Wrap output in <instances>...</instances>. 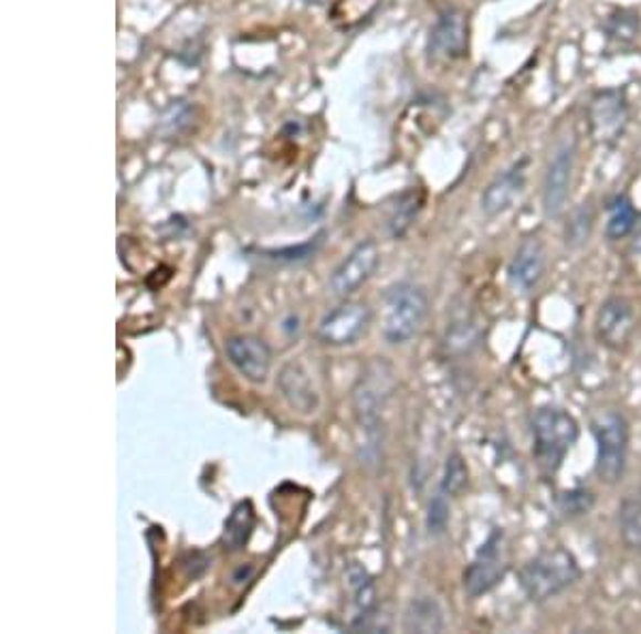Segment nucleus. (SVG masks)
Listing matches in <instances>:
<instances>
[{
    "instance_id": "obj_9",
    "label": "nucleus",
    "mask_w": 641,
    "mask_h": 634,
    "mask_svg": "<svg viewBox=\"0 0 641 634\" xmlns=\"http://www.w3.org/2000/svg\"><path fill=\"white\" fill-rule=\"evenodd\" d=\"M638 329V313L629 297L606 299L595 318V336L609 350H624Z\"/></svg>"
},
{
    "instance_id": "obj_7",
    "label": "nucleus",
    "mask_w": 641,
    "mask_h": 634,
    "mask_svg": "<svg viewBox=\"0 0 641 634\" xmlns=\"http://www.w3.org/2000/svg\"><path fill=\"white\" fill-rule=\"evenodd\" d=\"M576 157L577 141L571 135L558 144V148L554 150L551 159L545 167L542 201H544V212L547 219H558L567 208L571 182H574Z\"/></svg>"
},
{
    "instance_id": "obj_11",
    "label": "nucleus",
    "mask_w": 641,
    "mask_h": 634,
    "mask_svg": "<svg viewBox=\"0 0 641 634\" xmlns=\"http://www.w3.org/2000/svg\"><path fill=\"white\" fill-rule=\"evenodd\" d=\"M469 52V18L460 9L441 13L430 31L428 54L434 63H453Z\"/></svg>"
},
{
    "instance_id": "obj_22",
    "label": "nucleus",
    "mask_w": 641,
    "mask_h": 634,
    "mask_svg": "<svg viewBox=\"0 0 641 634\" xmlns=\"http://www.w3.org/2000/svg\"><path fill=\"white\" fill-rule=\"evenodd\" d=\"M480 340V329L471 317L458 318L448 327L445 347L451 352H469Z\"/></svg>"
},
{
    "instance_id": "obj_16",
    "label": "nucleus",
    "mask_w": 641,
    "mask_h": 634,
    "mask_svg": "<svg viewBox=\"0 0 641 634\" xmlns=\"http://www.w3.org/2000/svg\"><path fill=\"white\" fill-rule=\"evenodd\" d=\"M276 387L285 398L291 411L300 414H313L319 409V391L311 379L308 370L300 361H288L283 366Z\"/></svg>"
},
{
    "instance_id": "obj_28",
    "label": "nucleus",
    "mask_w": 641,
    "mask_h": 634,
    "mask_svg": "<svg viewBox=\"0 0 641 634\" xmlns=\"http://www.w3.org/2000/svg\"><path fill=\"white\" fill-rule=\"evenodd\" d=\"M210 562H212V560H210L208 556H203L201 551H195V553H189V558H187V562H185V569H187L191 579H197V577H201L203 572L212 567Z\"/></svg>"
},
{
    "instance_id": "obj_3",
    "label": "nucleus",
    "mask_w": 641,
    "mask_h": 634,
    "mask_svg": "<svg viewBox=\"0 0 641 634\" xmlns=\"http://www.w3.org/2000/svg\"><path fill=\"white\" fill-rule=\"evenodd\" d=\"M393 372L389 363L372 361L359 377L353 389V409L359 427L364 430L366 446L377 451L383 432V409L393 391Z\"/></svg>"
},
{
    "instance_id": "obj_5",
    "label": "nucleus",
    "mask_w": 641,
    "mask_h": 634,
    "mask_svg": "<svg viewBox=\"0 0 641 634\" xmlns=\"http://www.w3.org/2000/svg\"><path fill=\"white\" fill-rule=\"evenodd\" d=\"M590 427L597 443L595 473L603 483L616 485L622 480L627 471L629 443H631L629 421L618 411H606L592 419Z\"/></svg>"
},
{
    "instance_id": "obj_19",
    "label": "nucleus",
    "mask_w": 641,
    "mask_h": 634,
    "mask_svg": "<svg viewBox=\"0 0 641 634\" xmlns=\"http://www.w3.org/2000/svg\"><path fill=\"white\" fill-rule=\"evenodd\" d=\"M255 528V508L244 500L240 505H235L231 515L224 521L223 542L227 549L231 551H240L244 549V545L251 539Z\"/></svg>"
},
{
    "instance_id": "obj_6",
    "label": "nucleus",
    "mask_w": 641,
    "mask_h": 634,
    "mask_svg": "<svg viewBox=\"0 0 641 634\" xmlns=\"http://www.w3.org/2000/svg\"><path fill=\"white\" fill-rule=\"evenodd\" d=\"M509 571V556L505 547V532L492 530L490 537L481 545L475 560L466 567L462 583L471 599H480L483 594L492 592Z\"/></svg>"
},
{
    "instance_id": "obj_27",
    "label": "nucleus",
    "mask_w": 641,
    "mask_h": 634,
    "mask_svg": "<svg viewBox=\"0 0 641 634\" xmlns=\"http://www.w3.org/2000/svg\"><path fill=\"white\" fill-rule=\"evenodd\" d=\"M595 505V494L590 489H571L558 498V507L565 515H584Z\"/></svg>"
},
{
    "instance_id": "obj_10",
    "label": "nucleus",
    "mask_w": 641,
    "mask_h": 634,
    "mask_svg": "<svg viewBox=\"0 0 641 634\" xmlns=\"http://www.w3.org/2000/svg\"><path fill=\"white\" fill-rule=\"evenodd\" d=\"M379 261H381V251L375 240L359 242L334 270L329 278V290L340 299L351 297L359 286L366 285L372 278V274L379 267Z\"/></svg>"
},
{
    "instance_id": "obj_12",
    "label": "nucleus",
    "mask_w": 641,
    "mask_h": 634,
    "mask_svg": "<svg viewBox=\"0 0 641 634\" xmlns=\"http://www.w3.org/2000/svg\"><path fill=\"white\" fill-rule=\"evenodd\" d=\"M588 125L595 141L611 146L616 144L629 125V105L620 91L597 93L588 107Z\"/></svg>"
},
{
    "instance_id": "obj_1",
    "label": "nucleus",
    "mask_w": 641,
    "mask_h": 634,
    "mask_svg": "<svg viewBox=\"0 0 641 634\" xmlns=\"http://www.w3.org/2000/svg\"><path fill=\"white\" fill-rule=\"evenodd\" d=\"M530 432L533 457L539 475L545 480L556 478L569 451L579 441V423L576 416L558 406H542L533 413Z\"/></svg>"
},
{
    "instance_id": "obj_23",
    "label": "nucleus",
    "mask_w": 641,
    "mask_h": 634,
    "mask_svg": "<svg viewBox=\"0 0 641 634\" xmlns=\"http://www.w3.org/2000/svg\"><path fill=\"white\" fill-rule=\"evenodd\" d=\"M595 221H597V214H595L592 205L590 203H581L576 212L571 214L569 222H567V233H565L567 244L571 249L584 246L590 240V235H592Z\"/></svg>"
},
{
    "instance_id": "obj_20",
    "label": "nucleus",
    "mask_w": 641,
    "mask_h": 634,
    "mask_svg": "<svg viewBox=\"0 0 641 634\" xmlns=\"http://www.w3.org/2000/svg\"><path fill=\"white\" fill-rule=\"evenodd\" d=\"M620 537L629 549L641 551V487L627 494L618 510Z\"/></svg>"
},
{
    "instance_id": "obj_4",
    "label": "nucleus",
    "mask_w": 641,
    "mask_h": 634,
    "mask_svg": "<svg viewBox=\"0 0 641 634\" xmlns=\"http://www.w3.org/2000/svg\"><path fill=\"white\" fill-rule=\"evenodd\" d=\"M430 313L428 293L413 283H398L385 293L383 338L389 345H407L421 331Z\"/></svg>"
},
{
    "instance_id": "obj_26",
    "label": "nucleus",
    "mask_w": 641,
    "mask_h": 634,
    "mask_svg": "<svg viewBox=\"0 0 641 634\" xmlns=\"http://www.w3.org/2000/svg\"><path fill=\"white\" fill-rule=\"evenodd\" d=\"M448 494L439 492L430 505H428V515H425V526L430 535H443L449 524V503Z\"/></svg>"
},
{
    "instance_id": "obj_24",
    "label": "nucleus",
    "mask_w": 641,
    "mask_h": 634,
    "mask_svg": "<svg viewBox=\"0 0 641 634\" xmlns=\"http://www.w3.org/2000/svg\"><path fill=\"white\" fill-rule=\"evenodd\" d=\"M469 466L460 453H451L445 462V473L441 478V492L449 498L460 496L469 487Z\"/></svg>"
},
{
    "instance_id": "obj_18",
    "label": "nucleus",
    "mask_w": 641,
    "mask_h": 634,
    "mask_svg": "<svg viewBox=\"0 0 641 634\" xmlns=\"http://www.w3.org/2000/svg\"><path fill=\"white\" fill-rule=\"evenodd\" d=\"M423 208V191L421 189H409V191L398 194L393 203L389 205L387 212V231L393 240H400L407 235V231L413 226L419 212Z\"/></svg>"
},
{
    "instance_id": "obj_8",
    "label": "nucleus",
    "mask_w": 641,
    "mask_h": 634,
    "mask_svg": "<svg viewBox=\"0 0 641 634\" xmlns=\"http://www.w3.org/2000/svg\"><path fill=\"white\" fill-rule=\"evenodd\" d=\"M372 313L361 302H343L320 318L319 340L327 347H351L370 329Z\"/></svg>"
},
{
    "instance_id": "obj_17",
    "label": "nucleus",
    "mask_w": 641,
    "mask_h": 634,
    "mask_svg": "<svg viewBox=\"0 0 641 634\" xmlns=\"http://www.w3.org/2000/svg\"><path fill=\"white\" fill-rule=\"evenodd\" d=\"M402 628L407 633L434 634L445 628V615L437 599L432 596H417L407 611H404V624Z\"/></svg>"
},
{
    "instance_id": "obj_2",
    "label": "nucleus",
    "mask_w": 641,
    "mask_h": 634,
    "mask_svg": "<svg viewBox=\"0 0 641 634\" xmlns=\"http://www.w3.org/2000/svg\"><path fill=\"white\" fill-rule=\"evenodd\" d=\"M584 577L576 556L565 547H547L517 571V583L530 603H547Z\"/></svg>"
},
{
    "instance_id": "obj_13",
    "label": "nucleus",
    "mask_w": 641,
    "mask_h": 634,
    "mask_svg": "<svg viewBox=\"0 0 641 634\" xmlns=\"http://www.w3.org/2000/svg\"><path fill=\"white\" fill-rule=\"evenodd\" d=\"M224 352L231 361V366L246 379V381H267L270 370H272V350L270 347L256 338V336H233L227 340Z\"/></svg>"
},
{
    "instance_id": "obj_14",
    "label": "nucleus",
    "mask_w": 641,
    "mask_h": 634,
    "mask_svg": "<svg viewBox=\"0 0 641 634\" xmlns=\"http://www.w3.org/2000/svg\"><path fill=\"white\" fill-rule=\"evenodd\" d=\"M547 270V251L539 237H526L517 246V251L509 261L507 278L515 290L530 293L544 281Z\"/></svg>"
},
{
    "instance_id": "obj_15",
    "label": "nucleus",
    "mask_w": 641,
    "mask_h": 634,
    "mask_svg": "<svg viewBox=\"0 0 641 634\" xmlns=\"http://www.w3.org/2000/svg\"><path fill=\"white\" fill-rule=\"evenodd\" d=\"M526 167L528 160H517L487 184L481 194V210L487 216H501L512 210L515 199H519L526 189Z\"/></svg>"
},
{
    "instance_id": "obj_21",
    "label": "nucleus",
    "mask_w": 641,
    "mask_h": 634,
    "mask_svg": "<svg viewBox=\"0 0 641 634\" xmlns=\"http://www.w3.org/2000/svg\"><path fill=\"white\" fill-rule=\"evenodd\" d=\"M609 216L606 224V235L611 242H620L629 237L638 226V210L629 197H616L608 208Z\"/></svg>"
},
{
    "instance_id": "obj_25",
    "label": "nucleus",
    "mask_w": 641,
    "mask_h": 634,
    "mask_svg": "<svg viewBox=\"0 0 641 634\" xmlns=\"http://www.w3.org/2000/svg\"><path fill=\"white\" fill-rule=\"evenodd\" d=\"M349 581H351V588L355 590V604H357L359 613H368V611L377 609V590H375L372 577L366 572V569L351 567L349 569Z\"/></svg>"
}]
</instances>
